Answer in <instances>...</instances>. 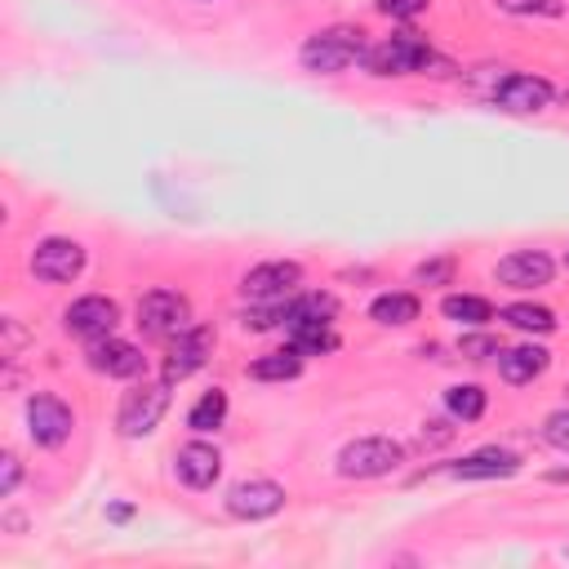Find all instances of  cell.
I'll list each match as a JSON object with an SVG mask.
<instances>
[{
	"label": "cell",
	"mask_w": 569,
	"mask_h": 569,
	"mask_svg": "<svg viewBox=\"0 0 569 569\" xmlns=\"http://www.w3.org/2000/svg\"><path fill=\"white\" fill-rule=\"evenodd\" d=\"M365 67H369L373 76H413V71H427V67L449 71V62H440V58L431 53V44L418 40L413 31H396V36H387V40L369 44Z\"/></svg>",
	"instance_id": "cell-1"
},
{
	"label": "cell",
	"mask_w": 569,
	"mask_h": 569,
	"mask_svg": "<svg viewBox=\"0 0 569 569\" xmlns=\"http://www.w3.org/2000/svg\"><path fill=\"white\" fill-rule=\"evenodd\" d=\"M365 53H369V44H365L360 27H329V31H316L302 44V67L316 71V76H338L351 62H360Z\"/></svg>",
	"instance_id": "cell-2"
},
{
	"label": "cell",
	"mask_w": 569,
	"mask_h": 569,
	"mask_svg": "<svg viewBox=\"0 0 569 569\" xmlns=\"http://www.w3.org/2000/svg\"><path fill=\"white\" fill-rule=\"evenodd\" d=\"M400 462H405V445H396L391 436H360L338 449V476L347 480H378L391 476Z\"/></svg>",
	"instance_id": "cell-3"
},
{
	"label": "cell",
	"mask_w": 569,
	"mask_h": 569,
	"mask_svg": "<svg viewBox=\"0 0 569 569\" xmlns=\"http://www.w3.org/2000/svg\"><path fill=\"white\" fill-rule=\"evenodd\" d=\"M187 325H196V320H191V302H187L178 289H147V293L138 298V329H142L147 338L169 342V338H178Z\"/></svg>",
	"instance_id": "cell-4"
},
{
	"label": "cell",
	"mask_w": 569,
	"mask_h": 569,
	"mask_svg": "<svg viewBox=\"0 0 569 569\" xmlns=\"http://www.w3.org/2000/svg\"><path fill=\"white\" fill-rule=\"evenodd\" d=\"M164 409H169V382H164V378H160V382H142V387L124 391L120 413H116V427H120V436H129V440L151 436V431L160 427Z\"/></svg>",
	"instance_id": "cell-5"
},
{
	"label": "cell",
	"mask_w": 569,
	"mask_h": 569,
	"mask_svg": "<svg viewBox=\"0 0 569 569\" xmlns=\"http://www.w3.org/2000/svg\"><path fill=\"white\" fill-rule=\"evenodd\" d=\"M84 271V249L67 236H49L31 249V276L36 280H49V284H67Z\"/></svg>",
	"instance_id": "cell-6"
},
{
	"label": "cell",
	"mask_w": 569,
	"mask_h": 569,
	"mask_svg": "<svg viewBox=\"0 0 569 569\" xmlns=\"http://www.w3.org/2000/svg\"><path fill=\"white\" fill-rule=\"evenodd\" d=\"M62 325H67V333H76V338L98 342V338H107V333L120 325V302L107 298V293H84V298H76V302L62 311Z\"/></svg>",
	"instance_id": "cell-7"
},
{
	"label": "cell",
	"mask_w": 569,
	"mask_h": 569,
	"mask_svg": "<svg viewBox=\"0 0 569 569\" xmlns=\"http://www.w3.org/2000/svg\"><path fill=\"white\" fill-rule=\"evenodd\" d=\"M71 427H76V418H71V409H67L58 396L36 391V396L27 400V431H31V440H36V445L58 449V445H67Z\"/></svg>",
	"instance_id": "cell-8"
},
{
	"label": "cell",
	"mask_w": 569,
	"mask_h": 569,
	"mask_svg": "<svg viewBox=\"0 0 569 569\" xmlns=\"http://www.w3.org/2000/svg\"><path fill=\"white\" fill-rule=\"evenodd\" d=\"M302 280V267L298 262H258L244 271L240 280V293L249 302H284Z\"/></svg>",
	"instance_id": "cell-9"
},
{
	"label": "cell",
	"mask_w": 569,
	"mask_h": 569,
	"mask_svg": "<svg viewBox=\"0 0 569 569\" xmlns=\"http://www.w3.org/2000/svg\"><path fill=\"white\" fill-rule=\"evenodd\" d=\"M213 351V329L209 325H187L178 338H169V356H164V382H182L191 378Z\"/></svg>",
	"instance_id": "cell-10"
},
{
	"label": "cell",
	"mask_w": 569,
	"mask_h": 569,
	"mask_svg": "<svg viewBox=\"0 0 569 569\" xmlns=\"http://www.w3.org/2000/svg\"><path fill=\"white\" fill-rule=\"evenodd\" d=\"M280 507H284V489H280L276 480L253 476V480H240V485L227 489V511H231L236 520H267V516H276Z\"/></svg>",
	"instance_id": "cell-11"
},
{
	"label": "cell",
	"mask_w": 569,
	"mask_h": 569,
	"mask_svg": "<svg viewBox=\"0 0 569 569\" xmlns=\"http://www.w3.org/2000/svg\"><path fill=\"white\" fill-rule=\"evenodd\" d=\"M551 271L556 262L542 253V249H511L507 258H498L493 276L507 284V289H542L551 284Z\"/></svg>",
	"instance_id": "cell-12"
},
{
	"label": "cell",
	"mask_w": 569,
	"mask_h": 569,
	"mask_svg": "<svg viewBox=\"0 0 569 569\" xmlns=\"http://www.w3.org/2000/svg\"><path fill=\"white\" fill-rule=\"evenodd\" d=\"M493 102L502 111H516V116H533L551 102V84L542 76H525V71H511L502 76V84L493 89Z\"/></svg>",
	"instance_id": "cell-13"
},
{
	"label": "cell",
	"mask_w": 569,
	"mask_h": 569,
	"mask_svg": "<svg viewBox=\"0 0 569 569\" xmlns=\"http://www.w3.org/2000/svg\"><path fill=\"white\" fill-rule=\"evenodd\" d=\"M173 471L187 489H209L218 476H222V453L204 440H187L178 453H173Z\"/></svg>",
	"instance_id": "cell-14"
},
{
	"label": "cell",
	"mask_w": 569,
	"mask_h": 569,
	"mask_svg": "<svg viewBox=\"0 0 569 569\" xmlns=\"http://www.w3.org/2000/svg\"><path fill=\"white\" fill-rule=\"evenodd\" d=\"M516 471H520V458H516L511 449H498V445L476 449V453H462V458L449 467V476H458V480H507V476H516Z\"/></svg>",
	"instance_id": "cell-15"
},
{
	"label": "cell",
	"mask_w": 569,
	"mask_h": 569,
	"mask_svg": "<svg viewBox=\"0 0 569 569\" xmlns=\"http://www.w3.org/2000/svg\"><path fill=\"white\" fill-rule=\"evenodd\" d=\"M89 365L98 369V373H107V378H138L142 373V351L133 347V342H124V338H98L93 347H89Z\"/></svg>",
	"instance_id": "cell-16"
},
{
	"label": "cell",
	"mask_w": 569,
	"mask_h": 569,
	"mask_svg": "<svg viewBox=\"0 0 569 569\" xmlns=\"http://www.w3.org/2000/svg\"><path fill=\"white\" fill-rule=\"evenodd\" d=\"M547 365H551V351H547V347H538V342H525V347L498 351V373H502L511 387L533 382L538 373H547Z\"/></svg>",
	"instance_id": "cell-17"
},
{
	"label": "cell",
	"mask_w": 569,
	"mask_h": 569,
	"mask_svg": "<svg viewBox=\"0 0 569 569\" xmlns=\"http://www.w3.org/2000/svg\"><path fill=\"white\" fill-rule=\"evenodd\" d=\"M333 311H338V298L333 293H302V298L284 302V329L325 325V320H333Z\"/></svg>",
	"instance_id": "cell-18"
},
{
	"label": "cell",
	"mask_w": 569,
	"mask_h": 569,
	"mask_svg": "<svg viewBox=\"0 0 569 569\" xmlns=\"http://www.w3.org/2000/svg\"><path fill=\"white\" fill-rule=\"evenodd\" d=\"M440 311H445L453 325H467V329H480V325L493 320V307H489L485 298H476V293H449V298L440 302Z\"/></svg>",
	"instance_id": "cell-19"
},
{
	"label": "cell",
	"mask_w": 569,
	"mask_h": 569,
	"mask_svg": "<svg viewBox=\"0 0 569 569\" xmlns=\"http://www.w3.org/2000/svg\"><path fill=\"white\" fill-rule=\"evenodd\" d=\"M298 373H302V356L293 347L271 351V356L249 365V378H258V382H284V378H298Z\"/></svg>",
	"instance_id": "cell-20"
},
{
	"label": "cell",
	"mask_w": 569,
	"mask_h": 569,
	"mask_svg": "<svg viewBox=\"0 0 569 569\" xmlns=\"http://www.w3.org/2000/svg\"><path fill=\"white\" fill-rule=\"evenodd\" d=\"M222 418H227V391H222V387H209V391L191 405L187 427L204 436V431H218V427H222Z\"/></svg>",
	"instance_id": "cell-21"
},
{
	"label": "cell",
	"mask_w": 569,
	"mask_h": 569,
	"mask_svg": "<svg viewBox=\"0 0 569 569\" xmlns=\"http://www.w3.org/2000/svg\"><path fill=\"white\" fill-rule=\"evenodd\" d=\"M502 320L520 333H551L556 329V316L538 302H511V307H502Z\"/></svg>",
	"instance_id": "cell-22"
},
{
	"label": "cell",
	"mask_w": 569,
	"mask_h": 569,
	"mask_svg": "<svg viewBox=\"0 0 569 569\" xmlns=\"http://www.w3.org/2000/svg\"><path fill=\"white\" fill-rule=\"evenodd\" d=\"M369 316L378 325H409V320H418V298L413 293H382V298H373Z\"/></svg>",
	"instance_id": "cell-23"
},
{
	"label": "cell",
	"mask_w": 569,
	"mask_h": 569,
	"mask_svg": "<svg viewBox=\"0 0 569 569\" xmlns=\"http://www.w3.org/2000/svg\"><path fill=\"white\" fill-rule=\"evenodd\" d=\"M289 347L298 356H325L338 347V333L329 329V320L325 325H298V329H289Z\"/></svg>",
	"instance_id": "cell-24"
},
{
	"label": "cell",
	"mask_w": 569,
	"mask_h": 569,
	"mask_svg": "<svg viewBox=\"0 0 569 569\" xmlns=\"http://www.w3.org/2000/svg\"><path fill=\"white\" fill-rule=\"evenodd\" d=\"M445 409H449V418H458V422H476V418L485 413V391H480L476 382H458V387L445 391Z\"/></svg>",
	"instance_id": "cell-25"
},
{
	"label": "cell",
	"mask_w": 569,
	"mask_h": 569,
	"mask_svg": "<svg viewBox=\"0 0 569 569\" xmlns=\"http://www.w3.org/2000/svg\"><path fill=\"white\" fill-rule=\"evenodd\" d=\"M502 13H516V18H560L565 4L560 0H493Z\"/></svg>",
	"instance_id": "cell-26"
},
{
	"label": "cell",
	"mask_w": 569,
	"mask_h": 569,
	"mask_svg": "<svg viewBox=\"0 0 569 569\" xmlns=\"http://www.w3.org/2000/svg\"><path fill=\"white\" fill-rule=\"evenodd\" d=\"M542 440H547L551 449L569 453V409H556V413L542 418Z\"/></svg>",
	"instance_id": "cell-27"
},
{
	"label": "cell",
	"mask_w": 569,
	"mask_h": 569,
	"mask_svg": "<svg viewBox=\"0 0 569 569\" xmlns=\"http://www.w3.org/2000/svg\"><path fill=\"white\" fill-rule=\"evenodd\" d=\"M413 280H418V284H449V280H453V258L440 253V258L422 262V267L413 271Z\"/></svg>",
	"instance_id": "cell-28"
},
{
	"label": "cell",
	"mask_w": 569,
	"mask_h": 569,
	"mask_svg": "<svg viewBox=\"0 0 569 569\" xmlns=\"http://www.w3.org/2000/svg\"><path fill=\"white\" fill-rule=\"evenodd\" d=\"M18 480H22V462H18L13 453H4V458H0V498H9V493L18 489Z\"/></svg>",
	"instance_id": "cell-29"
},
{
	"label": "cell",
	"mask_w": 569,
	"mask_h": 569,
	"mask_svg": "<svg viewBox=\"0 0 569 569\" xmlns=\"http://www.w3.org/2000/svg\"><path fill=\"white\" fill-rule=\"evenodd\" d=\"M378 9L387 18H418L427 9V0H378Z\"/></svg>",
	"instance_id": "cell-30"
},
{
	"label": "cell",
	"mask_w": 569,
	"mask_h": 569,
	"mask_svg": "<svg viewBox=\"0 0 569 569\" xmlns=\"http://www.w3.org/2000/svg\"><path fill=\"white\" fill-rule=\"evenodd\" d=\"M462 356H471V360L498 356V342H489V338H462Z\"/></svg>",
	"instance_id": "cell-31"
},
{
	"label": "cell",
	"mask_w": 569,
	"mask_h": 569,
	"mask_svg": "<svg viewBox=\"0 0 569 569\" xmlns=\"http://www.w3.org/2000/svg\"><path fill=\"white\" fill-rule=\"evenodd\" d=\"M129 516H133V507H124V502H120V507H111V520H129Z\"/></svg>",
	"instance_id": "cell-32"
},
{
	"label": "cell",
	"mask_w": 569,
	"mask_h": 569,
	"mask_svg": "<svg viewBox=\"0 0 569 569\" xmlns=\"http://www.w3.org/2000/svg\"><path fill=\"white\" fill-rule=\"evenodd\" d=\"M565 267H569V253H565Z\"/></svg>",
	"instance_id": "cell-33"
},
{
	"label": "cell",
	"mask_w": 569,
	"mask_h": 569,
	"mask_svg": "<svg viewBox=\"0 0 569 569\" xmlns=\"http://www.w3.org/2000/svg\"><path fill=\"white\" fill-rule=\"evenodd\" d=\"M200 4H209V0H200Z\"/></svg>",
	"instance_id": "cell-34"
}]
</instances>
